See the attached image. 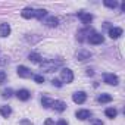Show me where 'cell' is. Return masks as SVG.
I'll list each match as a JSON object with an SVG mask.
<instances>
[{"label":"cell","instance_id":"15","mask_svg":"<svg viewBox=\"0 0 125 125\" xmlns=\"http://www.w3.org/2000/svg\"><path fill=\"white\" fill-rule=\"evenodd\" d=\"M57 24H59V19H57L56 16H49V18L46 19V25H47V27H50V28L57 27Z\"/></svg>","mask_w":125,"mask_h":125},{"label":"cell","instance_id":"21","mask_svg":"<svg viewBox=\"0 0 125 125\" xmlns=\"http://www.w3.org/2000/svg\"><path fill=\"white\" fill-rule=\"evenodd\" d=\"M47 15V10H44V9H38V10H35V15H34V18H37L38 21H41L44 16Z\"/></svg>","mask_w":125,"mask_h":125},{"label":"cell","instance_id":"18","mask_svg":"<svg viewBox=\"0 0 125 125\" xmlns=\"http://www.w3.org/2000/svg\"><path fill=\"white\" fill-rule=\"evenodd\" d=\"M104 113H106V116H107V118L113 119V118H116V115H118V110H116L115 107H107V109L104 110Z\"/></svg>","mask_w":125,"mask_h":125},{"label":"cell","instance_id":"27","mask_svg":"<svg viewBox=\"0 0 125 125\" xmlns=\"http://www.w3.org/2000/svg\"><path fill=\"white\" fill-rule=\"evenodd\" d=\"M52 84H53L54 87H59V88L62 87V83H60V80H56V78H53V80H52Z\"/></svg>","mask_w":125,"mask_h":125},{"label":"cell","instance_id":"16","mask_svg":"<svg viewBox=\"0 0 125 125\" xmlns=\"http://www.w3.org/2000/svg\"><path fill=\"white\" fill-rule=\"evenodd\" d=\"M10 113H12V109H10V106H0V115H2L3 118H8V116H10Z\"/></svg>","mask_w":125,"mask_h":125},{"label":"cell","instance_id":"26","mask_svg":"<svg viewBox=\"0 0 125 125\" xmlns=\"http://www.w3.org/2000/svg\"><path fill=\"white\" fill-rule=\"evenodd\" d=\"M6 78H8L6 72H5V71H0V84H3V83L6 81Z\"/></svg>","mask_w":125,"mask_h":125},{"label":"cell","instance_id":"6","mask_svg":"<svg viewBox=\"0 0 125 125\" xmlns=\"http://www.w3.org/2000/svg\"><path fill=\"white\" fill-rule=\"evenodd\" d=\"M72 100H74L75 103H78V104H83V103L87 100V94H85L84 91H77V93L72 94Z\"/></svg>","mask_w":125,"mask_h":125},{"label":"cell","instance_id":"30","mask_svg":"<svg viewBox=\"0 0 125 125\" xmlns=\"http://www.w3.org/2000/svg\"><path fill=\"white\" fill-rule=\"evenodd\" d=\"M21 125H32V124H31L30 121H27V119H22V121H21Z\"/></svg>","mask_w":125,"mask_h":125},{"label":"cell","instance_id":"3","mask_svg":"<svg viewBox=\"0 0 125 125\" xmlns=\"http://www.w3.org/2000/svg\"><path fill=\"white\" fill-rule=\"evenodd\" d=\"M16 72H18V75H19L21 78H30V77H32L31 69L27 68V66H24V65H19L18 69H16Z\"/></svg>","mask_w":125,"mask_h":125},{"label":"cell","instance_id":"10","mask_svg":"<svg viewBox=\"0 0 125 125\" xmlns=\"http://www.w3.org/2000/svg\"><path fill=\"white\" fill-rule=\"evenodd\" d=\"M77 16L81 19V22H83V24H90V22L93 21V15H91V13H84V12H80V13H77Z\"/></svg>","mask_w":125,"mask_h":125},{"label":"cell","instance_id":"17","mask_svg":"<svg viewBox=\"0 0 125 125\" xmlns=\"http://www.w3.org/2000/svg\"><path fill=\"white\" fill-rule=\"evenodd\" d=\"M53 99H50V97H43L41 99V104H43V107H46V109H49V107H52L53 106Z\"/></svg>","mask_w":125,"mask_h":125},{"label":"cell","instance_id":"32","mask_svg":"<svg viewBox=\"0 0 125 125\" xmlns=\"http://www.w3.org/2000/svg\"><path fill=\"white\" fill-rule=\"evenodd\" d=\"M93 74H94V72H93L91 69H87V75H93Z\"/></svg>","mask_w":125,"mask_h":125},{"label":"cell","instance_id":"4","mask_svg":"<svg viewBox=\"0 0 125 125\" xmlns=\"http://www.w3.org/2000/svg\"><path fill=\"white\" fill-rule=\"evenodd\" d=\"M87 40L90 41V44H94V46H96V44H102L104 38H103V35H102V34H99V32H93L91 35H88V38H87Z\"/></svg>","mask_w":125,"mask_h":125},{"label":"cell","instance_id":"2","mask_svg":"<svg viewBox=\"0 0 125 125\" xmlns=\"http://www.w3.org/2000/svg\"><path fill=\"white\" fill-rule=\"evenodd\" d=\"M60 78H62V81H63V83L69 84V83L74 81V72L69 68H63V69L60 71Z\"/></svg>","mask_w":125,"mask_h":125},{"label":"cell","instance_id":"12","mask_svg":"<svg viewBox=\"0 0 125 125\" xmlns=\"http://www.w3.org/2000/svg\"><path fill=\"white\" fill-rule=\"evenodd\" d=\"M122 28H119V27H113V28H110L109 30V35H110V38H119L121 35H122Z\"/></svg>","mask_w":125,"mask_h":125},{"label":"cell","instance_id":"31","mask_svg":"<svg viewBox=\"0 0 125 125\" xmlns=\"http://www.w3.org/2000/svg\"><path fill=\"white\" fill-rule=\"evenodd\" d=\"M56 125H68V122H66L65 119H60V121H59V122H57Z\"/></svg>","mask_w":125,"mask_h":125},{"label":"cell","instance_id":"1","mask_svg":"<svg viewBox=\"0 0 125 125\" xmlns=\"http://www.w3.org/2000/svg\"><path fill=\"white\" fill-rule=\"evenodd\" d=\"M60 66H62V60L60 59H56V60L49 59V60H44V62L40 63V68H41L43 72H53Z\"/></svg>","mask_w":125,"mask_h":125},{"label":"cell","instance_id":"14","mask_svg":"<svg viewBox=\"0 0 125 125\" xmlns=\"http://www.w3.org/2000/svg\"><path fill=\"white\" fill-rule=\"evenodd\" d=\"M21 15H22V18H25V19H31V18H34L35 10H34L32 8H25V9L21 12Z\"/></svg>","mask_w":125,"mask_h":125},{"label":"cell","instance_id":"20","mask_svg":"<svg viewBox=\"0 0 125 125\" xmlns=\"http://www.w3.org/2000/svg\"><path fill=\"white\" fill-rule=\"evenodd\" d=\"M97 100H99V103H109V102H112V96L110 94H100L97 97Z\"/></svg>","mask_w":125,"mask_h":125},{"label":"cell","instance_id":"13","mask_svg":"<svg viewBox=\"0 0 125 125\" xmlns=\"http://www.w3.org/2000/svg\"><path fill=\"white\" fill-rule=\"evenodd\" d=\"M52 107H54V110H57V112H63L66 109V103L62 102V100H54Z\"/></svg>","mask_w":125,"mask_h":125},{"label":"cell","instance_id":"5","mask_svg":"<svg viewBox=\"0 0 125 125\" xmlns=\"http://www.w3.org/2000/svg\"><path fill=\"white\" fill-rule=\"evenodd\" d=\"M103 80H104V83L109 84V85H118V83H119V78H118L115 74H104V75H103Z\"/></svg>","mask_w":125,"mask_h":125},{"label":"cell","instance_id":"19","mask_svg":"<svg viewBox=\"0 0 125 125\" xmlns=\"http://www.w3.org/2000/svg\"><path fill=\"white\" fill-rule=\"evenodd\" d=\"M28 59L31 62H34V63H41V56L38 53H30L28 54Z\"/></svg>","mask_w":125,"mask_h":125},{"label":"cell","instance_id":"7","mask_svg":"<svg viewBox=\"0 0 125 125\" xmlns=\"http://www.w3.org/2000/svg\"><path fill=\"white\" fill-rule=\"evenodd\" d=\"M90 57H91V53L88 50H85V49H81L77 53V60H80V62H84V60H87Z\"/></svg>","mask_w":125,"mask_h":125},{"label":"cell","instance_id":"29","mask_svg":"<svg viewBox=\"0 0 125 125\" xmlns=\"http://www.w3.org/2000/svg\"><path fill=\"white\" fill-rule=\"evenodd\" d=\"M44 125H54V122H53V119H50V118H49V119H46V121H44Z\"/></svg>","mask_w":125,"mask_h":125},{"label":"cell","instance_id":"8","mask_svg":"<svg viewBox=\"0 0 125 125\" xmlns=\"http://www.w3.org/2000/svg\"><path fill=\"white\" fill-rule=\"evenodd\" d=\"M16 97H18L19 100H22V102H27V100L31 97V93H30L27 88H21V90L16 91Z\"/></svg>","mask_w":125,"mask_h":125},{"label":"cell","instance_id":"28","mask_svg":"<svg viewBox=\"0 0 125 125\" xmlns=\"http://www.w3.org/2000/svg\"><path fill=\"white\" fill-rule=\"evenodd\" d=\"M91 124L93 125H103V122L100 119H91Z\"/></svg>","mask_w":125,"mask_h":125},{"label":"cell","instance_id":"23","mask_svg":"<svg viewBox=\"0 0 125 125\" xmlns=\"http://www.w3.org/2000/svg\"><path fill=\"white\" fill-rule=\"evenodd\" d=\"M13 96V90L12 88H5L3 91H2V97L3 99H9V97H12Z\"/></svg>","mask_w":125,"mask_h":125},{"label":"cell","instance_id":"24","mask_svg":"<svg viewBox=\"0 0 125 125\" xmlns=\"http://www.w3.org/2000/svg\"><path fill=\"white\" fill-rule=\"evenodd\" d=\"M103 5H104V6H107V8H110V9H115V8L118 6V3L115 2V0H113V2H110V0H104Z\"/></svg>","mask_w":125,"mask_h":125},{"label":"cell","instance_id":"22","mask_svg":"<svg viewBox=\"0 0 125 125\" xmlns=\"http://www.w3.org/2000/svg\"><path fill=\"white\" fill-rule=\"evenodd\" d=\"M85 34H90V30H88V28L78 31V35H77V38H78L80 41H84V40H85Z\"/></svg>","mask_w":125,"mask_h":125},{"label":"cell","instance_id":"25","mask_svg":"<svg viewBox=\"0 0 125 125\" xmlns=\"http://www.w3.org/2000/svg\"><path fill=\"white\" fill-rule=\"evenodd\" d=\"M34 81L37 84H41V83H44V77L43 75H34Z\"/></svg>","mask_w":125,"mask_h":125},{"label":"cell","instance_id":"11","mask_svg":"<svg viewBox=\"0 0 125 125\" xmlns=\"http://www.w3.org/2000/svg\"><path fill=\"white\" fill-rule=\"evenodd\" d=\"M10 34V25L3 22V24H0V37H8Z\"/></svg>","mask_w":125,"mask_h":125},{"label":"cell","instance_id":"9","mask_svg":"<svg viewBox=\"0 0 125 125\" xmlns=\"http://www.w3.org/2000/svg\"><path fill=\"white\" fill-rule=\"evenodd\" d=\"M75 116H77L80 121H85V119H88V118L91 116V112L87 110V109H80V110H77Z\"/></svg>","mask_w":125,"mask_h":125}]
</instances>
